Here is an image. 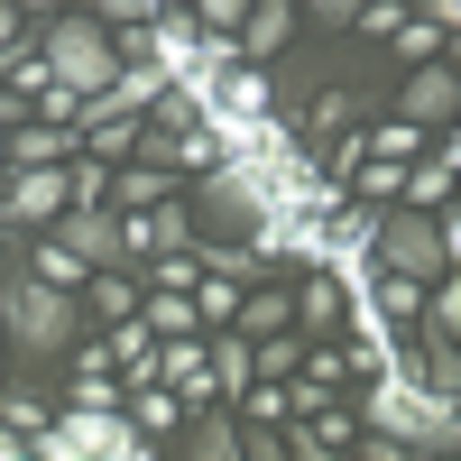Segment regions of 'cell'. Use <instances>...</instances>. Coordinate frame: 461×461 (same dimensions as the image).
<instances>
[{"label":"cell","mask_w":461,"mask_h":461,"mask_svg":"<svg viewBox=\"0 0 461 461\" xmlns=\"http://www.w3.org/2000/svg\"><path fill=\"white\" fill-rule=\"evenodd\" d=\"M0 341H10V360L28 369H65V351L84 341V304H74V286L56 277H0Z\"/></svg>","instance_id":"cell-1"},{"label":"cell","mask_w":461,"mask_h":461,"mask_svg":"<svg viewBox=\"0 0 461 461\" xmlns=\"http://www.w3.org/2000/svg\"><path fill=\"white\" fill-rule=\"evenodd\" d=\"M360 425H378L397 452H452V434H461V406H452V388H425V369L378 360V388L360 397Z\"/></svg>","instance_id":"cell-2"},{"label":"cell","mask_w":461,"mask_h":461,"mask_svg":"<svg viewBox=\"0 0 461 461\" xmlns=\"http://www.w3.org/2000/svg\"><path fill=\"white\" fill-rule=\"evenodd\" d=\"M37 65H47V84H65L84 102V93H102L111 74H121V47H111V28L93 10H56L47 37H37Z\"/></svg>","instance_id":"cell-3"},{"label":"cell","mask_w":461,"mask_h":461,"mask_svg":"<svg viewBox=\"0 0 461 461\" xmlns=\"http://www.w3.org/2000/svg\"><path fill=\"white\" fill-rule=\"evenodd\" d=\"M369 267L434 286V277H452V240H443V221H434L425 203H388V212L369 221Z\"/></svg>","instance_id":"cell-4"},{"label":"cell","mask_w":461,"mask_h":461,"mask_svg":"<svg viewBox=\"0 0 461 461\" xmlns=\"http://www.w3.org/2000/svg\"><path fill=\"white\" fill-rule=\"evenodd\" d=\"M28 452L37 461H139L148 434L130 425V406H74V415H56V425H37Z\"/></svg>","instance_id":"cell-5"},{"label":"cell","mask_w":461,"mask_h":461,"mask_svg":"<svg viewBox=\"0 0 461 461\" xmlns=\"http://www.w3.org/2000/svg\"><path fill=\"white\" fill-rule=\"evenodd\" d=\"M47 230H56V240L84 258V267H130V221L111 212V203H65Z\"/></svg>","instance_id":"cell-6"},{"label":"cell","mask_w":461,"mask_h":461,"mask_svg":"<svg viewBox=\"0 0 461 461\" xmlns=\"http://www.w3.org/2000/svg\"><path fill=\"white\" fill-rule=\"evenodd\" d=\"M397 111H406L415 130H443L452 111H461V84H452V65H443V56H425V65L406 74V93H397Z\"/></svg>","instance_id":"cell-7"},{"label":"cell","mask_w":461,"mask_h":461,"mask_svg":"<svg viewBox=\"0 0 461 461\" xmlns=\"http://www.w3.org/2000/svg\"><path fill=\"white\" fill-rule=\"evenodd\" d=\"M56 212H65V167H19L0 194V221H56Z\"/></svg>","instance_id":"cell-8"},{"label":"cell","mask_w":461,"mask_h":461,"mask_svg":"<svg viewBox=\"0 0 461 461\" xmlns=\"http://www.w3.org/2000/svg\"><path fill=\"white\" fill-rule=\"evenodd\" d=\"M286 28H295V0H249V19H240V56H249V65L286 56Z\"/></svg>","instance_id":"cell-9"},{"label":"cell","mask_w":461,"mask_h":461,"mask_svg":"<svg viewBox=\"0 0 461 461\" xmlns=\"http://www.w3.org/2000/svg\"><path fill=\"white\" fill-rule=\"evenodd\" d=\"M286 323H295V295L286 286H240V304H230V332H249V341L286 332Z\"/></svg>","instance_id":"cell-10"},{"label":"cell","mask_w":461,"mask_h":461,"mask_svg":"<svg viewBox=\"0 0 461 461\" xmlns=\"http://www.w3.org/2000/svg\"><path fill=\"white\" fill-rule=\"evenodd\" d=\"M443 194H452V139L434 130V158H406V185H397V203H425V212H434Z\"/></svg>","instance_id":"cell-11"},{"label":"cell","mask_w":461,"mask_h":461,"mask_svg":"<svg viewBox=\"0 0 461 461\" xmlns=\"http://www.w3.org/2000/svg\"><path fill=\"white\" fill-rule=\"evenodd\" d=\"M158 194H176V185H167V167H148V158L130 167V158H121V167H111V194H102V203H121V212H148Z\"/></svg>","instance_id":"cell-12"},{"label":"cell","mask_w":461,"mask_h":461,"mask_svg":"<svg viewBox=\"0 0 461 461\" xmlns=\"http://www.w3.org/2000/svg\"><path fill=\"white\" fill-rule=\"evenodd\" d=\"M130 425H139L148 443H158L167 425H185V397L167 388V378H139V397H130Z\"/></svg>","instance_id":"cell-13"},{"label":"cell","mask_w":461,"mask_h":461,"mask_svg":"<svg viewBox=\"0 0 461 461\" xmlns=\"http://www.w3.org/2000/svg\"><path fill=\"white\" fill-rule=\"evenodd\" d=\"M84 286H93V314H102V323H130V314H139V286H148V277H130V267H93Z\"/></svg>","instance_id":"cell-14"},{"label":"cell","mask_w":461,"mask_h":461,"mask_svg":"<svg viewBox=\"0 0 461 461\" xmlns=\"http://www.w3.org/2000/svg\"><path fill=\"white\" fill-rule=\"evenodd\" d=\"M139 323H148V332H203V323H194V286H158V295L139 286Z\"/></svg>","instance_id":"cell-15"},{"label":"cell","mask_w":461,"mask_h":461,"mask_svg":"<svg viewBox=\"0 0 461 461\" xmlns=\"http://www.w3.org/2000/svg\"><path fill=\"white\" fill-rule=\"evenodd\" d=\"M185 452H194V461H230V452H240V415L194 406V425H185Z\"/></svg>","instance_id":"cell-16"},{"label":"cell","mask_w":461,"mask_h":461,"mask_svg":"<svg viewBox=\"0 0 461 461\" xmlns=\"http://www.w3.org/2000/svg\"><path fill=\"white\" fill-rule=\"evenodd\" d=\"M425 139H434V130H415L406 111H397V121H378V130H360V158H397V167H406V158H425Z\"/></svg>","instance_id":"cell-17"},{"label":"cell","mask_w":461,"mask_h":461,"mask_svg":"<svg viewBox=\"0 0 461 461\" xmlns=\"http://www.w3.org/2000/svg\"><path fill=\"white\" fill-rule=\"evenodd\" d=\"M388 37H397V56H406V65H425V56L452 47V10H434V19H397Z\"/></svg>","instance_id":"cell-18"},{"label":"cell","mask_w":461,"mask_h":461,"mask_svg":"<svg viewBox=\"0 0 461 461\" xmlns=\"http://www.w3.org/2000/svg\"><path fill=\"white\" fill-rule=\"evenodd\" d=\"M249 388V332H221L212 341V397H240Z\"/></svg>","instance_id":"cell-19"},{"label":"cell","mask_w":461,"mask_h":461,"mask_svg":"<svg viewBox=\"0 0 461 461\" xmlns=\"http://www.w3.org/2000/svg\"><path fill=\"white\" fill-rule=\"evenodd\" d=\"M185 240H194V203L158 194V203H148V249H185Z\"/></svg>","instance_id":"cell-20"},{"label":"cell","mask_w":461,"mask_h":461,"mask_svg":"<svg viewBox=\"0 0 461 461\" xmlns=\"http://www.w3.org/2000/svg\"><path fill=\"white\" fill-rule=\"evenodd\" d=\"M230 304H240V267H212V277H194V323H230Z\"/></svg>","instance_id":"cell-21"},{"label":"cell","mask_w":461,"mask_h":461,"mask_svg":"<svg viewBox=\"0 0 461 461\" xmlns=\"http://www.w3.org/2000/svg\"><path fill=\"white\" fill-rule=\"evenodd\" d=\"M295 323H304V332H332V323H341V277H332V267L295 295Z\"/></svg>","instance_id":"cell-22"},{"label":"cell","mask_w":461,"mask_h":461,"mask_svg":"<svg viewBox=\"0 0 461 461\" xmlns=\"http://www.w3.org/2000/svg\"><path fill=\"white\" fill-rule=\"evenodd\" d=\"M37 277H56V286H84L93 267H84V258H74V249L56 240V230H47V240H37Z\"/></svg>","instance_id":"cell-23"},{"label":"cell","mask_w":461,"mask_h":461,"mask_svg":"<svg viewBox=\"0 0 461 461\" xmlns=\"http://www.w3.org/2000/svg\"><path fill=\"white\" fill-rule=\"evenodd\" d=\"M111 194V158H84V167H65V203H102Z\"/></svg>","instance_id":"cell-24"},{"label":"cell","mask_w":461,"mask_h":461,"mask_svg":"<svg viewBox=\"0 0 461 461\" xmlns=\"http://www.w3.org/2000/svg\"><path fill=\"white\" fill-rule=\"evenodd\" d=\"M351 176H360V194H369V203H397V185H406V167H397V158H360Z\"/></svg>","instance_id":"cell-25"},{"label":"cell","mask_w":461,"mask_h":461,"mask_svg":"<svg viewBox=\"0 0 461 461\" xmlns=\"http://www.w3.org/2000/svg\"><path fill=\"white\" fill-rule=\"evenodd\" d=\"M240 452H249V461H277L286 434H277V425H258V415H240Z\"/></svg>","instance_id":"cell-26"},{"label":"cell","mask_w":461,"mask_h":461,"mask_svg":"<svg viewBox=\"0 0 461 461\" xmlns=\"http://www.w3.org/2000/svg\"><path fill=\"white\" fill-rule=\"evenodd\" d=\"M74 406H121V388H111L102 369H74Z\"/></svg>","instance_id":"cell-27"},{"label":"cell","mask_w":461,"mask_h":461,"mask_svg":"<svg viewBox=\"0 0 461 461\" xmlns=\"http://www.w3.org/2000/svg\"><path fill=\"white\" fill-rule=\"evenodd\" d=\"M314 130H351V93H323L314 102Z\"/></svg>","instance_id":"cell-28"},{"label":"cell","mask_w":461,"mask_h":461,"mask_svg":"<svg viewBox=\"0 0 461 461\" xmlns=\"http://www.w3.org/2000/svg\"><path fill=\"white\" fill-rule=\"evenodd\" d=\"M304 10H314L323 28H351V10H360V0H304Z\"/></svg>","instance_id":"cell-29"},{"label":"cell","mask_w":461,"mask_h":461,"mask_svg":"<svg viewBox=\"0 0 461 461\" xmlns=\"http://www.w3.org/2000/svg\"><path fill=\"white\" fill-rule=\"evenodd\" d=\"M10 121H28V102H19L10 84H0V130H10Z\"/></svg>","instance_id":"cell-30"},{"label":"cell","mask_w":461,"mask_h":461,"mask_svg":"<svg viewBox=\"0 0 461 461\" xmlns=\"http://www.w3.org/2000/svg\"><path fill=\"white\" fill-rule=\"evenodd\" d=\"M10 452H28V434L10 425V415H0V461H10Z\"/></svg>","instance_id":"cell-31"},{"label":"cell","mask_w":461,"mask_h":461,"mask_svg":"<svg viewBox=\"0 0 461 461\" xmlns=\"http://www.w3.org/2000/svg\"><path fill=\"white\" fill-rule=\"evenodd\" d=\"M65 10V0H19V19H56Z\"/></svg>","instance_id":"cell-32"},{"label":"cell","mask_w":461,"mask_h":461,"mask_svg":"<svg viewBox=\"0 0 461 461\" xmlns=\"http://www.w3.org/2000/svg\"><path fill=\"white\" fill-rule=\"evenodd\" d=\"M0 378H10V341H0Z\"/></svg>","instance_id":"cell-33"},{"label":"cell","mask_w":461,"mask_h":461,"mask_svg":"<svg viewBox=\"0 0 461 461\" xmlns=\"http://www.w3.org/2000/svg\"><path fill=\"white\" fill-rule=\"evenodd\" d=\"M434 10H452V0H434Z\"/></svg>","instance_id":"cell-34"}]
</instances>
